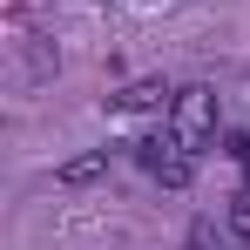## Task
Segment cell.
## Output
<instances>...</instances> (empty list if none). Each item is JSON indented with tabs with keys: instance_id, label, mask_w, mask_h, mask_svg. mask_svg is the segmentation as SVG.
Listing matches in <instances>:
<instances>
[{
	"instance_id": "6da1fadb",
	"label": "cell",
	"mask_w": 250,
	"mask_h": 250,
	"mask_svg": "<svg viewBox=\"0 0 250 250\" xmlns=\"http://www.w3.org/2000/svg\"><path fill=\"white\" fill-rule=\"evenodd\" d=\"M209 135H216V95L209 88H176V102H169V142L196 156Z\"/></svg>"
},
{
	"instance_id": "ba28073f",
	"label": "cell",
	"mask_w": 250,
	"mask_h": 250,
	"mask_svg": "<svg viewBox=\"0 0 250 250\" xmlns=\"http://www.w3.org/2000/svg\"><path fill=\"white\" fill-rule=\"evenodd\" d=\"M189 250H196V244H189Z\"/></svg>"
},
{
	"instance_id": "5b68a950",
	"label": "cell",
	"mask_w": 250,
	"mask_h": 250,
	"mask_svg": "<svg viewBox=\"0 0 250 250\" xmlns=\"http://www.w3.org/2000/svg\"><path fill=\"white\" fill-rule=\"evenodd\" d=\"M230 237L250 250V196H237V203H230Z\"/></svg>"
},
{
	"instance_id": "3957f363",
	"label": "cell",
	"mask_w": 250,
	"mask_h": 250,
	"mask_svg": "<svg viewBox=\"0 0 250 250\" xmlns=\"http://www.w3.org/2000/svg\"><path fill=\"white\" fill-rule=\"evenodd\" d=\"M149 176H156L163 189H189V176H196V156H189V149H169V156L149 169Z\"/></svg>"
},
{
	"instance_id": "8992f818",
	"label": "cell",
	"mask_w": 250,
	"mask_h": 250,
	"mask_svg": "<svg viewBox=\"0 0 250 250\" xmlns=\"http://www.w3.org/2000/svg\"><path fill=\"white\" fill-rule=\"evenodd\" d=\"M223 156L244 169V163H250V135H223Z\"/></svg>"
},
{
	"instance_id": "52a82bcc",
	"label": "cell",
	"mask_w": 250,
	"mask_h": 250,
	"mask_svg": "<svg viewBox=\"0 0 250 250\" xmlns=\"http://www.w3.org/2000/svg\"><path fill=\"white\" fill-rule=\"evenodd\" d=\"M244 196H250V163H244Z\"/></svg>"
},
{
	"instance_id": "277c9868",
	"label": "cell",
	"mask_w": 250,
	"mask_h": 250,
	"mask_svg": "<svg viewBox=\"0 0 250 250\" xmlns=\"http://www.w3.org/2000/svg\"><path fill=\"white\" fill-rule=\"evenodd\" d=\"M102 169H108V149H102V156H75V163H61L54 183H61V189H82V183H95Z\"/></svg>"
},
{
	"instance_id": "7a4b0ae2",
	"label": "cell",
	"mask_w": 250,
	"mask_h": 250,
	"mask_svg": "<svg viewBox=\"0 0 250 250\" xmlns=\"http://www.w3.org/2000/svg\"><path fill=\"white\" fill-rule=\"evenodd\" d=\"M176 95H169L163 82H128L122 95H108V108H122V115H149V108H169Z\"/></svg>"
}]
</instances>
